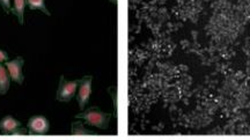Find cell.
<instances>
[{
    "label": "cell",
    "mask_w": 250,
    "mask_h": 140,
    "mask_svg": "<svg viewBox=\"0 0 250 140\" xmlns=\"http://www.w3.org/2000/svg\"><path fill=\"white\" fill-rule=\"evenodd\" d=\"M77 120H83L87 125L100 130H107L111 120V115L100 110L98 107H92L76 115Z\"/></svg>",
    "instance_id": "6da1fadb"
},
{
    "label": "cell",
    "mask_w": 250,
    "mask_h": 140,
    "mask_svg": "<svg viewBox=\"0 0 250 140\" xmlns=\"http://www.w3.org/2000/svg\"><path fill=\"white\" fill-rule=\"evenodd\" d=\"M79 83L80 80H66L64 76H61V78H59L57 94H56L57 101L70 102L76 96Z\"/></svg>",
    "instance_id": "7a4b0ae2"
},
{
    "label": "cell",
    "mask_w": 250,
    "mask_h": 140,
    "mask_svg": "<svg viewBox=\"0 0 250 140\" xmlns=\"http://www.w3.org/2000/svg\"><path fill=\"white\" fill-rule=\"evenodd\" d=\"M28 135L30 136H44L49 133L50 123L48 118L42 115H35L30 117L27 123Z\"/></svg>",
    "instance_id": "3957f363"
},
{
    "label": "cell",
    "mask_w": 250,
    "mask_h": 140,
    "mask_svg": "<svg viewBox=\"0 0 250 140\" xmlns=\"http://www.w3.org/2000/svg\"><path fill=\"white\" fill-rule=\"evenodd\" d=\"M92 83L93 77L86 76L83 79H80L79 87H78L77 92V102L79 105L80 110H85V107L88 103L90 95H92Z\"/></svg>",
    "instance_id": "277c9868"
},
{
    "label": "cell",
    "mask_w": 250,
    "mask_h": 140,
    "mask_svg": "<svg viewBox=\"0 0 250 140\" xmlns=\"http://www.w3.org/2000/svg\"><path fill=\"white\" fill-rule=\"evenodd\" d=\"M23 65H24V59L21 57V56L14 58L13 60H7L5 63V66L7 68L9 76H11L12 81L17 82L18 85H22L24 81Z\"/></svg>",
    "instance_id": "5b68a950"
},
{
    "label": "cell",
    "mask_w": 250,
    "mask_h": 140,
    "mask_svg": "<svg viewBox=\"0 0 250 140\" xmlns=\"http://www.w3.org/2000/svg\"><path fill=\"white\" fill-rule=\"evenodd\" d=\"M20 126H22L20 120H18L11 115H7L0 120V132L5 136H12V133Z\"/></svg>",
    "instance_id": "8992f818"
},
{
    "label": "cell",
    "mask_w": 250,
    "mask_h": 140,
    "mask_svg": "<svg viewBox=\"0 0 250 140\" xmlns=\"http://www.w3.org/2000/svg\"><path fill=\"white\" fill-rule=\"evenodd\" d=\"M11 76H9L7 68L4 64L0 65V95L7 94L11 87Z\"/></svg>",
    "instance_id": "52a82bcc"
},
{
    "label": "cell",
    "mask_w": 250,
    "mask_h": 140,
    "mask_svg": "<svg viewBox=\"0 0 250 140\" xmlns=\"http://www.w3.org/2000/svg\"><path fill=\"white\" fill-rule=\"evenodd\" d=\"M27 0H13L12 6V13L17 17L19 23L23 24L24 22V11H26Z\"/></svg>",
    "instance_id": "ba28073f"
},
{
    "label": "cell",
    "mask_w": 250,
    "mask_h": 140,
    "mask_svg": "<svg viewBox=\"0 0 250 140\" xmlns=\"http://www.w3.org/2000/svg\"><path fill=\"white\" fill-rule=\"evenodd\" d=\"M71 135L74 136H87V135H95V132L90 131L87 127L83 125V122L80 120H76L72 123L71 125Z\"/></svg>",
    "instance_id": "9c48e42d"
},
{
    "label": "cell",
    "mask_w": 250,
    "mask_h": 140,
    "mask_svg": "<svg viewBox=\"0 0 250 140\" xmlns=\"http://www.w3.org/2000/svg\"><path fill=\"white\" fill-rule=\"evenodd\" d=\"M27 6L31 11H41L42 13L48 15V17L51 15L45 5V0H27Z\"/></svg>",
    "instance_id": "30bf717a"
},
{
    "label": "cell",
    "mask_w": 250,
    "mask_h": 140,
    "mask_svg": "<svg viewBox=\"0 0 250 140\" xmlns=\"http://www.w3.org/2000/svg\"><path fill=\"white\" fill-rule=\"evenodd\" d=\"M0 6H1L2 9L5 11V13L9 14L12 11V4L11 0H0Z\"/></svg>",
    "instance_id": "8fae6325"
},
{
    "label": "cell",
    "mask_w": 250,
    "mask_h": 140,
    "mask_svg": "<svg viewBox=\"0 0 250 140\" xmlns=\"http://www.w3.org/2000/svg\"><path fill=\"white\" fill-rule=\"evenodd\" d=\"M26 135H28V129H24L22 126H20L19 129H17L13 133H12V136H26Z\"/></svg>",
    "instance_id": "7c38bea8"
},
{
    "label": "cell",
    "mask_w": 250,
    "mask_h": 140,
    "mask_svg": "<svg viewBox=\"0 0 250 140\" xmlns=\"http://www.w3.org/2000/svg\"><path fill=\"white\" fill-rule=\"evenodd\" d=\"M7 60H8V54L6 51H4V50L0 49V65L5 64Z\"/></svg>",
    "instance_id": "4fadbf2b"
}]
</instances>
